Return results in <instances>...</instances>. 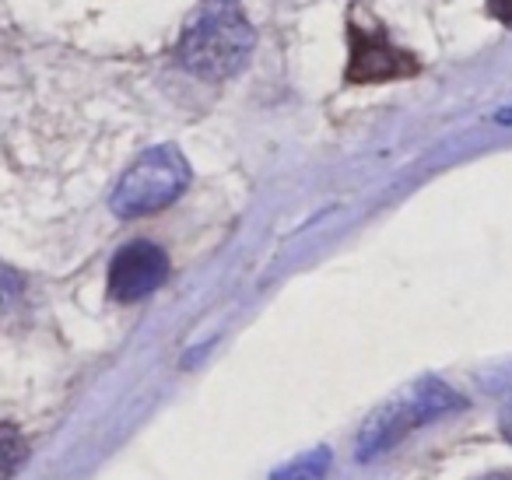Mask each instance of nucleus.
Here are the masks:
<instances>
[{
    "label": "nucleus",
    "mask_w": 512,
    "mask_h": 480,
    "mask_svg": "<svg viewBox=\"0 0 512 480\" xmlns=\"http://www.w3.org/2000/svg\"><path fill=\"white\" fill-rule=\"evenodd\" d=\"M253 25L242 15L239 0H200L176 46L179 64L204 81H225L253 57Z\"/></svg>",
    "instance_id": "obj_1"
},
{
    "label": "nucleus",
    "mask_w": 512,
    "mask_h": 480,
    "mask_svg": "<svg viewBox=\"0 0 512 480\" xmlns=\"http://www.w3.org/2000/svg\"><path fill=\"white\" fill-rule=\"evenodd\" d=\"M186 186H190V165H186V158L172 144H158V148L144 151L123 172L109 207L120 218H144V214L165 211L169 204H176Z\"/></svg>",
    "instance_id": "obj_2"
},
{
    "label": "nucleus",
    "mask_w": 512,
    "mask_h": 480,
    "mask_svg": "<svg viewBox=\"0 0 512 480\" xmlns=\"http://www.w3.org/2000/svg\"><path fill=\"white\" fill-rule=\"evenodd\" d=\"M463 396H456L446 382L439 379H421L414 382L411 389L390 400L386 407H379L376 414L369 417V424L362 428V438H358V459H372L379 452H386L390 445H397L400 438H407L414 428L435 421V417L449 414V410H460Z\"/></svg>",
    "instance_id": "obj_3"
},
{
    "label": "nucleus",
    "mask_w": 512,
    "mask_h": 480,
    "mask_svg": "<svg viewBox=\"0 0 512 480\" xmlns=\"http://www.w3.org/2000/svg\"><path fill=\"white\" fill-rule=\"evenodd\" d=\"M421 74V60L411 50L397 46L390 32L369 18L365 11L351 8L348 15V71L351 85H379V81H407Z\"/></svg>",
    "instance_id": "obj_4"
},
{
    "label": "nucleus",
    "mask_w": 512,
    "mask_h": 480,
    "mask_svg": "<svg viewBox=\"0 0 512 480\" xmlns=\"http://www.w3.org/2000/svg\"><path fill=\"white\" fill-rule=\"evenodd\" d=\"M169 277V256L155 242H127L109 263V295L116 302H141V298L155 295Z\"/></svg>",
    "instance_id": "obj_5"
},
{
    "label": "nucleus",
    "mask_w": 512,
    "mask_h": 480,
    "mask_svg": "<svg viewBox=\"0 0 512 480\" xmlns=\"http://www.w3.org/2000/svg\"><path fill=\"white\" fill-rule=\"evenodd\" d=\"M25 456H29V449H25L18 428H11V424H0V480H8L11 473L25 463Z\"/></svg>",
    "instance_id": "obj_6"
},
{
    "label": "nucleus",
    "mask_w": 512,
    "mask_h": 480,
    "mask_svg": "<svg viewBox=\"0 0 512 480\" xmlns=\"http://www.w3.org/2000/svg\"><path fill=\"white\" fill-rule=\"evenodd\" d=\"M18 288H22V284H18V277L11 274V270H4V267H0V309H4V305H11V302H15Z\"/></svg>",
    "instance_id": "obj_7"
},
{
    "label": "nucleus",
    "mask_w": 512,
    "mask_h": 480,
    "mask_svg": "<svg viewBox=\"0 0 512 480\" xmlns=\"http://www.w3.org/2000/svg\"><path fill=\"white\" fill-rule=\"evenodd\" d=\"M484 8H488V15L495 18L498 25L512 29V0H484Z\"/></svg>",
    "instance_id": "obj_8"
},
{
    "label": "nucleus",
    "mask_w": 512,
    "mask_h": 480,
    "mask_svg": "<svg viewBox=\"0 0 512 480\" xmlns=\"http://www.w3.org/2000/svg\"><path fill=\"white\" fill-rule=\"evenodd\" d=\"M502 428H505V435H509V438H512V410H509V414H505V421H502Z\"/></svg>",
    "instance_id": "obj_9"
},
{
    "label": "nucleus",
    "mask_w": 512,
    "mask_h": 480,
    "mask_svg": "<svg viewBox=\"0 0 512 480\" xmlns=\"http://www.w3.org/2000/svg\"><path fill=\"white\" fill-rule=\"evenodd\" d=\"M495 120H498V123H512V109H505V113H498Z\"/></svg>",
    "instance_id": "obj_10"
},
{
    "label": "nucleus",
    "mask_w": 512,
    "mask_h": 480,
    "mask_svg": "<svg viewBox=\"0 0 512 480\" xmlns=\"http://www.w3.org/2000/svg\"><path fill=\"white\" fill-rule=\"evenodd\" d=\"M484 480H512V473H488Z\"/></svg>",
    "instance_id": "obj_11"
}]
</instances>
